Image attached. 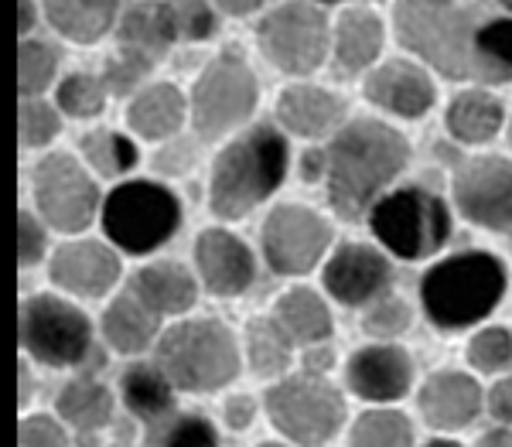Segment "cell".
<instances>
[{"instance_id": "cell-1", "label": "cell", "mask_w": 512, "mask_h": 447, "mask_svg": "<svg viewBox=\"0 0 512 447\" xmlns=\"http://www.w3.org/2000/svg\"><path fill=\"white\" fill-rule=\"evenodd\" d=\"M410 144L379 120H352L328 144V205L342 219H362L407 171Z\"/></svg>"}, {"instance_id": "cell-2", "label": "cell", "mask_w": 512, "mask_h": 447, "mask_svg": "<svg viewBox=\"0 0 512 447\" xmlns=\"http://www.w3.org/2000/svg\"><path fill=\"white\" fill-rule=\"evenodd\" d=\"M509 287L506 263L489 250H465L437 260L420 277V308L441 331L482 325Z\"/></svg>"}, {"instance_id": "cell-3", "label": "cell", "mask_w": 512, "mask_h": 447, "mask_svg": "<svg viewBox=\"0 0 512 447\" xmlns=\"http://www.w3.org/2000/svg\"><path fill=\"white\" fill-rule=\"evenodd\" d=\"M291 151L274 127H253L226 144L212 164L209 205L219 219H243L284 185Z\"/></svg>"}, {"instance_id": "cell-4", "label": "cell", "mask_w": 512, "mask_h": 447, "mask_svg": "<svg viewBox=\"0 0 512 447\" xmlns=\"http://www.w3.org/2000/svg\"><path fill=\"white\" fill-rule=\"evenodd\" d=\"M154 359L168 372L178 393H216L236 383L243 372V352L236 335L219 318H185L164 328L154 345Z\"/></svg>"}, {"instance_id": "cell-5", "label": "cell", "mask_w": 512, "mask_h": 447, "mask_svg": "<svg viewBox=\"0 0 512 447\" xmlns=\"http://www.w3.org/2000/svg\"><path fill=\"white\" fill-rule=\"evenodd\" d=\"M21 349L31 362L45 369L96 372L106 369V352L96 345V331L86 311L69 304L59 294L24 297L18 314Z\"/></svg>"}, {"instance_id": "cell-6", "label": "cell", "mask_w": 512, "mask_h": 447, "mask_svg": "<svg viewBox=\"0 0 512 447\" xmlns=\"http://www.w3.org/2000/svg\"><path fill=\"white\" fill-rule=\"evenodd\" d=\"M396 35L448 79H475V14L461 0H400Z\"/></svg>"}, {"instance_id": "cell-7", "label": "cell", "mask_w": 512, "mask_h": 447, "mask_svg": "<svg viewBox=\"0 0 512 447\" xmlns=\"http://www.w3.org/2000/svg\"><path fill=\"white\" fill-rule=\"evenodd\" d=\"M263 413L277 434L297 447L332 444L349 420L345 393L315 372H287L270 383V389H263Z\"/></svg>"}, {"instance_id": "cell-8", "label": "cell", "mask_w": 512, "mask_h": 447, "mask_svg": "<svg viewBox=\"0 0 512 447\" xmlns=\"http://www.w3.org/2000/svg\"><path fill=\"white\" fill-rule=\"evenodd\" d=\"M369 229L396 260H427L441 253L451 239V209L431 188L407 185L386 192L369 209Z\"/></svg>"}, {"instance_id": "cell-9", "label": "cell", "mask_w": 512, "mask_h": 447, "mask_svg": "<svg viewBox=\"0 0 512 447\" xmlns=\"http://www.w3.org/2000/svg\"><path fill=\"white\" fill-rule=\"evenodd\" d=\"M103 233L127 256H147L161 250L181 229V202L171 188L158 181H123L103 198Z\"/></svg>"}, {"instance_id": "cell-10", "label": "cell", "mask_w": 512, "mask_h": 447, "mask_svg": "<svg viewBox=\"0 0 512 447\" xmlns=\"http://www.w3.org/2000/svg\"><path fill=\"white\" fill-rule=\"evenodd\" d=\"M31 192L45 226L59 233H82L96 219V209H103L96 178L72 154L41 157L31 178Z\"/></svg>"}, {"instance_id": "cell-11", "label": "cell", "mask_w": 512, "mask_h": 447, "mask_svg": "<svg viewBox=\"0 0 512 447\" xmlns=\"http://www.w3.org/2000/svg\"><path fill=\"white\" fill-rule=\"evenodd\" d=\"M256 106V79L250 65L236 55H219L198 76L192 89V123L198 137L216 140L250 120Z\"/></svg>"}, {"instance_id": "cell-12", "label": "cell", "mask_w": 512, "mask_h": 447, "mask_svg": "<svg viewBox=\"0 0 512 447\" xmlns=\"http://www.w3.org/2000/svg\"><path fill=\"white\" fill-rule=\"evenodd\" d=\"M263 260L280 277H301L321 263L332 246V226L308 205H277L263 222Z\"/></svg>"}, {"instance_id": "cell-13", "label": "cell", "mask_w": 512, "mask_h": 447, "mask_svg": "<svg viewBox=\"0 0 512 447\" xmlns=\"http://www.w3.org/2000/svg\"><path fill=\"white\" fill-rule=\"evenodd\" d=\"M256 38H260L263 55H267L280 72L304 76V72H315L321 59H325L328 21L315 7L287 4L263 18Z\"/></svg>"}, {"instance_id": "cell-14", "label": "cell", "mask_w": 512, "mask_h": 447, "mask_svg": "<svg viewBox=\"0 0 512 447\" xmlns=\"http://www.w3.org/2000/svg\"><path fill=\"white\" fill-rule=\"evenodd\" d=\"M345 389L355 400L369 403V407H390L410 396L417 383L414 355L396 342H366L359 345L342 369Z\"/></svg>"}, {"instance_id": "cell-15", "label": "cell", "mask_w": 512, "mask_h": 447, "mask_svg": "<svg viewBox=\"0 0 512 447\" xmlns=\"http://www.w3.org/2000/svg\"><path fill=\"white\" fill-rule=\"evenodd\" d=\"M454 205L482 229H512V161L495 154L468 161L454 175Z\"/></svg>"}, {"instance_id": "cell-16", "label": "cell", "mask_w": 512, "mask_h": 447, "mask_svg": "<svg viewBox=\"0 0 512 447\" xmlns=\"http://www.w3.org/2000/svg\"><path fill=\"white\" fill-rule=\"evenodd\" d=\"M485 410V389L465 369H437L417 389V413L437 434L468 430Z\"/></svg>"}, {"instance_id": "cell-17", "label": "cell", "mask_w": 512, "mask_h": 447, "mask_svg": "<svg viewBox=\"0 0 512 447\" xmlns=\"http://www.w3.org/2000/svg\"><path fill=\"white\" fill-rule=\"evenodd\" d=\"M393 284V267L369 243H345L325 263V291L345 308H369L386 297Z\"/></svg>"}, {"instance_id": "cell-18", "label": "cell", "mask_w": 512, "mask_h": 447, "mask_svg": "<svg viewBox=\"0 0 512 447\" xmlns=\"http://www.w3.org/2000/svg\"><path fill=\"white\" fill-rule=\"evenodd\" d=\"M117 400L103 379L76 372V376L55 393V417L72 430L79 447H96L106 430L117 427Z\"/></svg>"}, {"instance_id": "cell-19", "label": "cell", "mask_w": 512, "mask_h": 447, "mask_svg": "<svg viewBox=\"0 0 512 447\" xmlns=\"http://www.w3.org/2000/svg\"><path fill=\"white\" fill-rule=\"evenodd\" d=\"M48 277L55 280V287L69 291L72 297H89L93 301V297L110 294L120 280L117 246L96 243V239L65 243L52 253Z\"/></svg>"}, {"instance_id": "cell-20", "label": "cell", "mask_w": 512, "mask_h": 447, "mask_svg": "<svg viewBox=\"0 0 512 447\" xmlns=\"http://www.w3.org/2000/svg\"><path fill=\"white\" fill-rule=\"evenodd\" d=\"M195 267L205 291L216 297H239L256 280V256L229 229H205L195 239Z\"/></svg>"}, {"instance_id": "cell-21", "label": "cell", "mask_w": 512, "mask_h": 447, "mask_svg": "<svg viewBox=\"0 0 512 447\" xmlns=\"http://www.w3.org/2000/svg\"><path fill=\"white\" fill-rule=\"evenodd\" d=\"M117 393H120V403H123V410H127V417L140 427L154 424V420L178 410V386L171 383L168 372L158 366V359L130 362L117 379Z\"/></svg>"}, {"instance_id": "cell-22", "label": "cell", "mask_w": 512, "mask_h": 447, "mask_svg": "<svg viewBox=\"0 0 512 447\" xmlns=\"http://www.w3.org/2000/svg\"><path fill=\"white\" fill-rule=\"evenodd\" d=\"M366 99L396 117H424L434 106V82L410 62H386L366 79Z\"/></svg>"}, {"instance_id": "cell-23", "label": "cell", "mask_w": 512, "mask_h": 447, "mask_svg": "<svg viewBox=\"0 0 512 447\" xmlns=\"http://www.w3.org/2000/svg\"><path fill=\"white\" fill-rule=\"evenodd\" d=\"M127 287L154 314H161V318L188 314L198 301V280L192 277V270L181 267V263H175V260L147 263V267H140L134 273V280H130Z\"/></svg>"}, {"instance_id": "cell-24", "label": "cell", "mask_w": 512, "mask_h": 447, "mask_svg": "<svg viewBox=\"0 0 512 447\" xmlns=\"http://www.w3.org/2000/svg\"><path fill=\"white\" fill-rule=\"evenodd\" d=\"M106 345L120 355H144L151 345H158L161 331V314H154L140 297L130 291H123L120 297H113V304L103 311L99 321Z\"/></svg>"}, {"instance_id": "cell-25", "label": "cell", "mask_w": 512, "mask_h": 447, "mask_svg": "<svg viewBox=\"0 0 512 447\" xmlns=\"http://www.w3.org/2000/svg\"><path fill=\"white\" fill-rule=\"evenodd\" d=\"M175 38H178L175 7L158 4V0H144V4H134L127 14H123L120 45L130 59L154 65L164 52H168Z\"/></svg>"}, {"instance_id": "cell-26", "label": "cell", "mask_w": 512, "mask_h": 447, "mask_svg": "<svg viewBox=\"0 0 512 447\" xmlns=\"http://www.w3.org/2000/svg\"><path fill=\"white\" fill-rule=\"evenodd\" d=\"M345 103L318 86H294L277 99V120L297 137H325L342 123Z\"/></svg>"}, {"instance_id": "cell-27", "label": "cell", "mask_w": 512, "mask_h": 447, "mask_svg": "<svg viewBox=\"0 0 512 447\" xmlns=\"http://www.w3.org/2000/svg\"><path fill=\"white\" fill-rule=\"evenodd\" d=\"M274 321L297 349L332 342V311L311 287H291L287 294H280L274 304Z\"/></svg>"}, {"instance_id": "cell-28", "label": "cell", "mask_w": 512, "mask_h": 447, "mask_svg": "<svg viewBox=\"0 0 512 447\" xmlns=\"http://www.w3.org/2000/svg\"><path fill=\"white\" fill-rule=\"evenodd\" d=\"M127 123L134 134L144 140H168L175 137L185 123V99L171 82H158V86L144 89L127 110Z\"/></svg>"}, {"instance_id": "cell-29", "label": "cell", "mask_w": 512, "mask_h": 447, "mask_svg": "<svg viewBox=\"0 0 512 447\" xmlns=\"http://www.w3.org/2000/svg\"><path fill=\"white\" fill-rule=\"evenodd\" d=\"M294 349L297 345L284 335V328L274 321V314L270 318H250L243 359L256 379H270V383L284 379L294 362Z\"/></svg>"}, {"instance_id": "cell-30", "label": "cell", "mask_w": 512, "mask_h": 447, "mask_svg": "<svg viewBox=\"0 0 512 447\" xmlns=\"http://www.w3.org/2000/svg\"><path fill=\"white\" fill-rule=\"evenodd\" d=\"M137 447H222L219 427L198 410H175L140 427Z\"/></svg>"}, {"instance_id": "cell-31", "label": "cell", "mask_w": 512, "mask_h": 447, "mask_svg": "<svg viewBox=\"0 0 512 447\" xmlns=\"http://www.w3.org/2000/svg\"><path fill=\"white\" fill-rule=\"evenodd\" d=\"M45 11L65 38L93 45L117 18V0H45Z\"/></svg>"}, {"instance_id": "cell-32", "label": "cell", "mask_w": 512, "mask_h": 447, "mask_svg": "<svg viewBox=\"0 0 512 447\" xmlns=\"http://www.w3.org/2000/svg\"><path fill=\"white\" fill-rule=\"evenodd\" d=\"M502 117L506 113H502L499 99L475 89V93H461L454 99L444 123H448L451 137L461 140V144H485L502 130Z\"/></svg>"}, {"instance_id": "cell-33", "label": "cell", "mask_w": 512, "mask_h": 447, "mask_svg": "<svg viewBox=\"0 0 512 447\" xmlns=\"http://www.w3.org/2000/svg\"><path fill=\"white\" fill-rule=\"evenodd\" d=\"M383 48V24L376 14L369 11H345L338 21V35H335V55L342 62V69L359 72L379 55Z\"/></svg>"}, {"instance_id": "cell-34", "label": "cell", "mask_w": 512, "mask_h": 447, "mask_svg": "<svg viewBox=\"0 0 512 447\" xmlns=\"http://www.w3.org/2000/svg\"><path fill=\"white\" fill-rule=\"evenodd\" d=\"M349 447H417L414 420L400 410L373 407L349 427Z\"/></svg>"}, {"instance_id": "cell-35", "label": "cell", "mask_w": 512, "mask_h": 447, "mask_svg": "<svg viewBox=\"0 0 512 447\" xmlns=\"http://www.w3.org/2000/svg\"><path fill=\"white\" fill-rule=\"evenodd\" d=\"M475 79H482V82L512 79V21L499 18V21H489L478 28Z\"/></svg>"}, {"instance_id": "cell-36", "label": "cell", "mask_w": 512, "mask_h": 447, "mask_svg": "<svg viewBox=\"0 0 512 447\" xmlns=\"http://www.w3.org/2000/svg\"><path fill=\"white\" fill-rule=\"evenodd\" d=\"M82 157H86V164L99 178H120L127 171H134L137 147L123 134H117V130L99 127L82 137Z\"/></svg>"}, {"instance_id": "cell-37", "label": "cell", "mask_w": 512, "mask_h": 447, "mask_svg": "<svg viewBox=\"0 0 512 447\" xmlns=\"http://www.w3.org/2000/svg\"><path fill=\"white\" fill-rule=\"evenodd\" d=\"M465 359L478 376H502L512 369V331L502 325L478 328L468 338Z\"/></svg>"}, {"instance_id": "cell-38", "label": "cell", "mask_w": 512, "mask_h": 447, "mask_svg": "<svg viewBox=\"0 0 512 447\" xmlns=\"http://www.w3.org/2000/svg\"><path fill=\"white\" fill-rule=\"evenodd\" d=\"M410 325H414V311H410V304L403 301V297H379L366 308L362 314V331H366L373 342H396V338L403 335Z\"/></svg>"}, {"instance_id": "cell-39", "label": "cell", "mask_w": 512, "mask_h": 447, "mask_svg": "<svg viewBox=\"0 0 512 447\" xmlns=\"http://www.w3.org/2000/svg\"><path fill=\"white\" fill-rule=\"evenodd\" d=\"M55 52L41 41H24L21 52H18V86H21V96L31 99L38 96L41 89H48V82L55 79Z\"/></svg>"}, {"instance_id": "cell-40", "label": "cell", "mask_w": 512, "mask_h": 447, "mask_svg": "<svg viewBox=\"0 0 512 447\" xmlns=\"http://www.w3.org/2000/svg\"><path fill=\"white\" fill-rule=\"evenodd\" d=\"M59 106L76 120L96 117V113L106 106V82L93 79V76H82V72L79 76H69L59 86Z\"/></svg>"}, {"instance_id": "cell-41", "label": "cell", "mask_w": 512, "mask_h": 447, "mask_svg": "<svg viewBox=\"0 0 512 447\" xmlns=\"http://www.w3.org/2000/svg\"><path fill=\"white\" fill-rule=\"evenodd\" d=\"M62 120L55 113V106L41 103V99H24L21 103V117H18V134H21V147H45L59 137Z\"/></svg>"}, {"instance_id": "cell-42", "label": "cell", "mask_w": 512, "mask_h": 447, "mask_svg": "<svg viewBox=\"0 0 512 447\" xmlns=\"http://www.w3.org/2000/svg\"><path fill=\"white\" fill-rule=\"evenodd\" d=\"M72 430L52 413H31L18 427V447H72Z\"/></svg>"}, {"instance_id": "cell-43", "label": "cell", "mask_w": 512, "mask_h": 447, "mask_svg": "<svg viewBox=\"0 0 512 447\" xmlns=\"http://www.w3.org/2000/svg\"><path fill=\"white\" fill-rule=\"evenodd\" d=\"M41 222L45 219H35L28 209L18 215V260L24 270L35 267V263H41V256H45L48 239H45V226H41Z\"/></svg>"}, {"instance_id": "cell-44", "label": "cell", "mask_w": 512, "mask_h": 447, "mask_svg": "<svg viewBox=\"0 0 512 447\" xmlns=\"http://www.w3.org/2000/svg\"><path fill=\"white\" fill-rule=\"evenodd\" d=\"M256 417H260V403H256L253 393H233L222 403V424L236 430V434L250 430L256 424Z\"/></svg>"}, {"instance_id": "cell-45", "label": "cell", "mask_w": 512, "mask_h": 447, "mask_svg": "<svg viewBox=\"0 0 512 447\" xmlns=\"http://www.w3.org/2000/svg\"><path fill=\"white\" fill-rule=\"evenodd\" d=\"M175 21H178V38H209L212 31V11L205 4H198V0H188V4L175 7Z\"/></svg>"}, {"instance_id": "cell-46", "label": "cell", "mask_w": 512, "mask_h": 447, "mask_svg": "<svg viewBox=\"0 0 512 447\" xmlns=\"http://www.w3.org/2000/svg\"><path fill=\"white\" fill-rule=\"evenodd\" d=\"M147 69H151V65L147 62H140V59H130V55H123L120 62H113L110 69H106V89H113V93H130V89L137 86L140 79L147 76Z\"/></svg>"}, {"instance_id": "cell-47", "label": "cell", "mask_w": 512, "mask_h": 447, "mask_svg": "<svg viewBox=\"0 0 512 447\" xmlns=\"http://www.w3.org/2000/svg\"><path fill=\"white\" fill-rule=\"evenodd\" d=\"M485 413L499 427H512V372L485 389Z\"/></svg>"}, {"instance_id": "cell-48", "label": "cell", "mask_w": 512, "mask_h": 447, "mask_svg": "<svg viewBox=\"0 0 512 447\" xmlns=\"http://www.w3.org/2000/svg\"><path fill=\"white\" fill-rule=\"evenodd\" d=\"M335 366V349L332 342L311 345V349H301V372H315V376H328Z\"/></svg>"}, {"instance_id": "cell-49", "label": "cell", "mask_w": 512, "mask_h": 447, "mask_svg": "<svg viewBox=\"0 0 512 447\" xmlns=\"http://www.w3.org/2000/svg\"><path fill=\"white\" fill-rule=\"evenodd\" d=\"M328 175V151H308L304 154V161H301V178L308 181H321Z\"/></svg>"}, {"instance_id": "cell-50", "label": "cell", "mask_w": 512, "mask_h": 447, "mask_svg": "<svg viewBox=\"0 0 512 447\" xmlns=\"http://www.w3.org/2000/svg\"><path fill=\"white\" fill-rule=\"evenodd\" d=\"M188 164H192V154H188L185 147H171L168 154L158 157V168L164 171V175H181Z\"/></svg>"}, {"instance_id": "cell-51", "label": "cell", "mask_w": 512, "mask_h": 447, "mask_svg": "<svg viewBox=\"0 0 512 447\" xmlns=\"http://www.w3.org/2000/svg\"><path fill=\"white\" fill-rule=\"evenodd\" d=\"M226 14H233V18H246V14H253L256 7H263V0H216Z\"/></svg>"}, {"instance_id": "cell-52", "label": "cell", "mask_w": 512, "mask_h": 447, "mask_svg": "<svg viewBox=\"0 0 512 447\" xmlns=\"http://www.w3.org/2000/svg\"><path fill=\"white\" fill-rule=\"evenodd\" d=\"M475 447H512V427H495L478 437Z\"/></svg>"}, {"instance_id": "cell-53", "label": "cell", "mask_w": 512, "mask_h": 447, "mask_svg": "<svg viewBox=\"0 0 512 447\" xmlns=\"http://www.w3.org/2000/svg\"><path fill=\"white\" fill-rule=\"evenodd\" d=\"M31 396H35V379H31V359H24L21 362V393H18L21 410L31 403Z\"/></svg>"}, {"instance_id": "cell-54", "label": "cell", "mask_w": 512, "mask_h": 447, "mask_svg": "<svg viewBox=\"0 0 512 447\" xmlns=\"http://www.w3.org/2000/svg\"><path fill=\"white\" fill-rule=\"evenodd\" d=\"M31 21H35V11H31V0H21V35L31 31Z\"/></svg>"}, {"instance_id": "cell-55", "label": "cell", "mask_w": 512, "mask_h": 447, "mask_svg": "<svg viewBox=\"0 0 512 447\" xmlns=\"http://www.w3.org/2000/svg\"><path fill=\"white\" fill-rule=\"evenodd\" d=\"M420 447H465V444H458L454 437H431V441H424Z\"/></svg>"}, {"instance_id": "cell-56", "label": "cell", "mask_w": 512, "mask_h": 447, "mask_svg": "<svg viewBox=\"0 0 512 447\" xmlns=\"http://www.w3.org/2000/svg\"><path fill=\"white\" fill-rule=\"evenodd\" d=\"M256 447H297L291 441H263V444H256Z\"/></svg>"}, {"instance_id": "cell-57", "label": "cell", "mask_w": 512, "mask_h": 447, "mask_svg": "<svg viewBox=\"0 0 512 447\" xmlns=\"http://www.w3.org/2000/svg\"><path fill=\"white\" fill-rule=\"evenodd\" d=\"M509 147H512V123H509Z\"/></svg>"}, {"instance_id": "cell-58", "label": "cell", "mask_w": 512, "mask_h": 447, "mask_svg": "<svg viewBox=\"0 0 512 447\" xmlns=\"http://www.w3.org/2000/svg\"><path fill=\"white\" fill-rule=\"evenodd\" d=\"M502 4H506V7H509V11H512V0H502Z\"/></svg>"}]
</instances>
